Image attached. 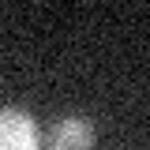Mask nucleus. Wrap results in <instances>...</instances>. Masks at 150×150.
I'll use <instances>...</instances> for the list:
<instances>
[{
    "mask_svg": "<svg viewBox=\"0 0 150 150\" xmlns=\"http://www.w3.org/2000/svg\"><path fill=\"white\" fill-rule=\"evenodd\" d=\"M0 150H41V128L26 109H0Z\"/></svg>",
    "mask_w": 150,
    "mask_h": 150,
    "instance_id": "f257e3e1",
    "label": "nucleus"
},
{
    "mask_svg": "<svg viewBox=\"0 0 150 150\" xmlns=\"http://www.w3.org/2000/svg\"><path fill=\"white\" fill-rule=\"evenodd\" d=\"M49 150H94V124L79 112L60 116L49 128Z\"/></svg>",
    "mask_w": 150,
    "mask_h": 150,
    "instance_id": "f03ea898",
    "label": "nucleus"
}]
</instances>
